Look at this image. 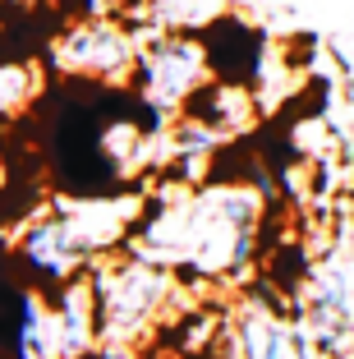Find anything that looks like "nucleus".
<instances>
[{"instance_id":"1","label":"nucleus","mask_w":354,"mask_h":359,"mask_svg":"<svg viewBox=\"0 0 354 359\" xmlns=\"http://www.w3.org/2000/svg\"><path fill=\"white\" fill-rule=\"evenodd\" d=\"M134 60H138V51H134L129 28H120L111 19H79L55 42V65L83 79H120V74H129Z\"/></svg>"},{"instance_id":"2","label":"nucleus","mask_w":354,"mask_h":359,"mask_svg":"<svg viewBox=\"0 0 354 359\" xmlns=\"http://www.w3.org/2000/svg\"><path fill=\"white\" fill-rule=\"evenodd\" d=\"M143 93L156 111H170V106H189V97L203 88V74H207V51L193 37H156L143 51Z\"/></svg>"},{"instance_id":"3","label":"nucleus","mask_w":354,"mask_h":359,"mask_svg":"<svg viewBox=\"0 0 354 359\" xmlns=\"http://www.w3.org/2000/svg\"><path fill=\"white\" fill-rule=\"evenodd\" d=\"M240 346H244V359H313L308 337L304 332H285L267 313H249L240 323Z\"/></svg>"},{"instance_id":"4","label":"nucleus","mask_w":354,"mask_h":359,"mask_svg":"<svg viewBox=\"0 0 354 359\" xmlns=\"http://www.w3.org/2000/svg\"><path fill=\"white\" fill-rule=\"evenodd\" d=\"M74 254H79V235L64 222H42V226H32V231L23 235V258L42 276H51V281H60V276L69 272Z\"/></svg>"},{"instance_id":"5","label":"nucleus","mask_w":354,"mask_h":359,"mask_svg":"<svg viewBox=\"0 0 354 359\" xmlns=\"http://www.w3.org/2000/svg\"><path fill=\"white\" fill-rule=\"evenodd\" d=\"M226 0H156V14L166 23H207Z\"/></svg>"},{"instance_id":"6","label":"nucleus","mask_w":354,"mask_h":359,"mask_svg":"<svg viewBox=\"0 0 354 359\" xmlns=\"http://www.w3.org/2000/svg\"><path fill=\"white\" fill-rule=\"evenodd\" d=\"M32 97V69L28 65H0V111H14Z\"/></svg>"},{"instance_id":"7","label":"nucleus","mask_w":354,"mask_h":359,"mask_svg":"<svg viewBox=\"0 0 354 359\" xmlns=\"http://www.w3.org/2000/svg\"><path fill=\"white\" fill-rule=\"evenodd\" d=\"M74 10H79V19H111L125 0H69Z\"/></svg>"},{"instance_id":"8","label":"nucleus","mask_w":354,"mask_h":359,"mask_svg":"<svg viewBox=\"0 0 354 359\" xmlns=\"http://www.w3.org/2000/svg\"><path fill=\"white\" fill-rule=\"evenodd\" d=\"M345 102H350V111H354V79L345 83Z\"/></svg>"}]
</instances>
